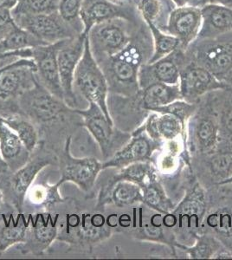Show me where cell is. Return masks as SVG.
I'll return each instance as SVG.
<instances>
[{
	"mask_svg": "<svg viewBox=\"0 0 232 260\" xmlns=\"http://www.w3.org/2000/svg\"><path fill=\"white\" fill-rule=\"evenodd\" d=\"M19 115L32 121L39 129L40 140L54 133H64L78 115L75 109L68 106L64 101L56 98L45 89L37 79L35 84L27 89L19 99Z\"/></svg>",
	"mask_w": 232,
	"mask_h": 260,
	"instance_id": "6da1fadb",
	"label": "cell"
},
{
	"mask_svg": "<svg viewBox=\"0 0 232 260\" xmlns=\"http://www.w3.org/2000/svg\"><path fill=\"white\" fill-rule=\"evenodd\" d=\"M206 212V191L193 175L185 185V194L174 210L163 215L164 225L174 234L176 245H193L201 234Z\"/></svg>",
	"mask_w": 232,
	"mask_h": 260,
	"instance_id": "7a4b0ae2",
	"label": "cell"
},
{
	"mask_svg": "<svg viewBox=\"0 0 232 260\" xmlns=\"http://www.w3.org/2000/svg\"><path fill=\"white\" fill-rule=\"evenodd\" d=\"M57 240L69 245V251L91 253L94 247L110 239L115 231L101 212H71L58 220Z\"/></svg>",
	"mask_w": 232,
	"mask_h": 260,
	"instance_id": "3957f363",
	"label": "cell"
},
{
	"mask_svg": "<svg viewBox=\"0 0 232 260\" xmlns=\"http://www.w3.org/2000/svg\"><path fill=\"white\" fill-rule=\"evenodd\" d=\"M57 166V154L43 140L33 151L25 165L17 171L0 173V188L3 202L17 213H23L26 193L36 178L49 166Z\"/></svg>",
	"mask_w": 232,
	"mask_h": 260,
	"instance_id": "277c9868",
	"label": "cell"
},
{
	"mask_svg": "<svg viewBox=\"0 0 232 260\" xmlns=\"http://www.w3.org/2000/svg\"><path fill=\"white\" fill-rule=\"evenodd\" d=\"M147 54V50L131 40L120 52L96 60L106 77L109 93L132 96L140 91L139 70L150 59Z\"/></svg>",
	"mask_w": 232,
	"mask_h": 260,
	"instance_id": "5b68a950",
	"label": "cell"
},
{
	"mask_svg": "<svg viewBox=\"0 0 232 260\" xmlns=\"http://www.w3.org/2000/svg\"><path fill=\"white\" fill-rule=\"evenodd\" d=\"M206 191V212L201 234H211L232 251V182L217 184Z\"/></svg>",
	"mask_w": 232,
	"mask_h": 260,
	"instance_id": "8992f818",
	"label": "cell"
},
{
	"mask_svg": "<svg viewBox=\"0 0 232 260\" xmlns=\"http://www.w3.org/2000/svg\"><path fill=\"white\" fill-rule=\"evenodd\" d=\"M219 139L217 111L208 94L204 95L186 123L185 148L191 158L211 153Z\"/></svg>",
	"mask_w": 232,
	"mask_h": 260,
	"instance_id": "52a82bcc",
	"label": "cell"
},
{
	"mask_svg": "<svg viewBox=\"0 0 232 260\" xmlns=\"http://www.w3.org/2000/svg\"><path fill=\"white\" fill-rule=\"evenodd\" d=\"M35 62L20 58L0 66V116L19 115L21 95L35 84Z\"/></svg>",
	"mask_w": 232,
	"mask_h": 260,
	"instance_id": "ba28073f",
	"label": "cell"
},
{
	"mask_svg": "<svg viewBox=\"0 0 232 260\" xmlns=\"http://www.w3.org/2000/svg\"><path fill=\"white\" fill-rule=\"evenodd\" d=\"M72 136L69 135L62 149L57 151V166L61 177L57 183L62 186L67 182L75 184L87 198L94 197V188L100 173L103 171V161L95 157L77 158L71 154Z\"/></svg>",
	"mask_w": 232,
	"mask_h": 260,
	"instance_id": "9c48e42d",
	"label": "cell"
},
{
	"mask_svg": "<svg viewBox=\"0 0 232 260\" xmlns=\"http://www.w3.org/2000/svg\"><path fill=\"white\" fill-rule=\"evenodd\" d=\"M77 89L82 98L100 107L107 119L113 123L107 99L109 95V86L106 77L92 53L89 40L86 36L84 51L77 65L74 77V89ZM114 124V123H113Z\"/></svg>",
	"mask_w": 232,
	"mask_h": 260,
	"instance_id": "30bf717a",
	"label": "cell"
},
{
	"mask_svg": "<svg viewBox=\"0 0 232 260\" xmlns=\"http://www.w3.org/2000/svg\"><path fill=\"white\" fill-rule=\"evenodd\" d=\"M82 117V124L100 148L103 161L109 160L131 138V134L118 129L107 119L100 107L88 103L85 110L75 109Z\"/></svg>",
	"mask_w": 232,
	"mask_h": 260,
	"instance_id": "8fae6325",
	"label": "cell"
},
{
	"mask_svg": "<svg viewBox=\"0 0 232 260\" xmlns=\"http://www.w3.org/2000/svg\"><path fill=\"white\" fill-rule=\"evenodd\" d=\"M191 167L205 189L228 180L232 176V141H218L211 153L191 158Z\"/></svg>",
	"mask_w": 232,
	"mask_h": 260,
	"instance_id": "7c38bea8",
	"label": "cell"
},
{
	"mask_svg": "<svg viewBox=\"0 0 232 260\" xmlns=\"http://www.w3.org/2000/svg\"><path fill=\"white\" fill-rule=\"evenodd\" d=\"M189 60L202 66L221 78L232 70V38L197 40L192 49L185 51Z\"/></svg>",
	"mask_w": 232,
	"mask_h": 260,
	"instance_id": "4fadbf2b",
	"label": "cell"
},
{
	"mask_svg": "<svg viewBox=\"0 0 232 260\" xmlns=\"http://www.w3.org/2000/svg\"><path fill=\"white\" fill-rule=\"evenodd\" d=\"M163 215V213L151 209L143 203H140L138 207H135L129 228L124 234L141 242L145 241L168 245L177 253L176 241L174 234L164 226Z\"/></svg>",
	"mask_w": 232,
	"mask_h": 260,
	"instance_id": "5bb4252c",
	"label": "cell"
},
{
	"mask_svg": "<svg viewBox=\"0 0 232 260\" xmlns=\"http://www.w3.org/2000/svg\"><path fill=\"white\" fill-rule=\"evenodd\" d=\"M12 17L18 26L31 33L44 45L81 35L62 18L58 11L43 14H12Z\"/></svg>",
	"mask_w": 232,
	"mask_h": 260,
	"instance_id": "9a60e30c",
	"label": "cell"
},
{
	"mask_svg": "<svg viewBox=\"0 0 232 260\" xmlns=\"http://www.w3.org/2000/svg\"><path fill=\"white\" fill-rule=\"evenodd\" d=\"M164 144V141L151 138L142 127H139L131 134L129 141L120 150L109 160L103 161V170L123 169L136 162L151 161L154 164L156 154L161 150Z\"/></svg>",
	"mask_w": 232,
	"mask_h": 260,
	"instance_id": "2e32d148",
	"label": "cell"
},
{
	"mask_svg": "<svg viewBox=\"0 0 232 260\" xmlns=\"http://www.w3.org/2000/svg\"><path fill=\"white\" fill-rule=\"evenodd\" d=\"M227 88L212 72L189 60L187 56L179 67V89L183 100L190 104H197L210 92Z\"/></svg>",
	"mask_w": 232,
	"mask_h": 260,
	"instance_id": "e0dca14e",
	"label": "cell"
},
{
	"mask_svg": "<svg viewBox=\"0 0 232 260\" xmlns=\"http://www.w3.org/2000/svg\"><path fill=\"white\" fill-rule=\"evenodd\" d=\"M123 19H113L95 24L88 33L95 60L111 56L123 50L131 41Z\"/></svg>",
	"mask_w": 232,
	"mask_h": 260,
	"instance_id": "ac0fdd59",
	"label": "cell"
},
{
	"mask_svg": "<svg viewBox=\"0 0 232 260\" xmlns=\"http://www.w3.org/2000/svg\"><path fill=\"white\" fill-rule=\"evenodd\" d=\"M59 214H52L50 212H42L30 216L29 228L23 242L18 248L23 255L41 256L46 254L50 245L58 236Z\"/></svg>",
	"mask_w": 232,
	"mask_h": 260,
	"instance_id": "d6986e66",
	"label": "cell"
},
{
	"mask_svg": "<svg viewBox=\"0 0 232 260\" xmlns=\"http://www.w3.org/2000/svg\"><path fill=\"white\" fill-rule=\"evenodd\" d=\"M86 36H77L66 39L57 52L59 76L62 83L64 102L68 106L77 109V98L74 89V77L77 65L84 51Z\"/></svg>",
	"mask_w": 232,
	"mask_h": 260,
	"instance_id": "ffe728a7",
	"label": "cell"
},
{
	"mask_svg": "<svg viewBox=\"0 0 232 260\" xmlns=\"http://www.w3.org/2000/svg\"><path fill=\"white\" fill-rule=\"evenodd\" d=\"M107 104L114 126L126 133L141 127L151 113L142 106L139 92L132 96L109 93Z\"/></svg>",
	"mask_w": 232,
	"mask_h": 260,
	"instance_id": "44dd1931",
	"label": "cell"
},
{
	"mask_svg": "<svg viewBox=\"0 0 232 260\" xmlns=\"http://www.w3.org/2000/svg\"><path fill=\"white\" fill-rule=\"evenodd\" d=\"M63 42L32 48L31 59L35 62L36 77L39 83L56 98L64 101L57 64V52Z\"/></svg>",
	"mask_w": 232,
	"mask_h": 260,
	"instance_id": "7402d4cb",
	"label": "cell"
},
{
	"mask_svg": "<svg viewBox=\"0 0 232 260\" xmlns=\"http://www.w3.org/2000/svg\"><path fill=\"white\" fill-rule=\"evenodd\" d=\"M81 20L82 35L87 36L95 24L113 19L136 20V12L128 4H116L110 0H82Z\"/></svg>",
	"mask_w": 232,
	"mask_h": 260,
	"instance_id": "603a6c76",
	"label": "cell"
},
{
	"mask_svg": "<svg viewBox=\"0 0 232 260\" xmlns=\"http://www.w3.org/2000/svg\"><path fill=\"white\" fill-rule=\"evenodd\" d=\"M202 24L201 10L197 6L177 7L168 17L164 30L180 42V48L185 50L197 39Z\"/></svg>",
	"mask_w": 232,
	"mask_h": 260,
	"instance_id": "cb8c5ba5",
	"label": "cell"
},
{
	"mask_svg": "<svg viewBox=\"0 0 232 260\" xmlns=\"http://www.w3.org/2000/svg\"><path fill=\"white\" fill-rule=\"evenodd\" d=\"M143 202L141 187L126 180H108L102 185L97 194L95 211L103 212L109 205L118 208H127Z\"/></svg>",
	"mask_w": 232,
	"mask_h": 260,
	"instance_id": "d4e9b609",
	"label": "cell"
},
{
	"mask_svg": "<svg viewBox=\"0 0 232 260\" xmlns=\"http://www.w3.org/2000/svg\"><path fill=\"white\" fill-rule=\"evenodd\" d=\"M181 49L169 56H164L152 63L141 65L139 70L140 89H145L153 83H162L175 85L179 83V57Z\"/></svg>",
	"mask_w": 232,
	"mask_h": 260,
	"instance_id": "484cf974",
	"label": "cell"
},
{
	"mask_svg": "<svg viewBox=\"0 0 232 260\" xmlns=\"http://www.w3.org/2000/svg\"><path fill=\"white\" fill-rule=\"evenodd\" d=\"M200 10L202 24L196 40L216 39L232 32V8L207 4Z\"/></svg>",
	"mask_w": 232,
	"mask_h": 260,
	"instance_id": "4316f807",
	"label": "cell"
},
{
	"mask_svg": "<svg viewBox=\"0 0 232 260\" xmlns=\"http://www.w3.org/2000/svg\"><path fill=\"white\" fill-rule=\"evenodd\" d=\"M141 127L153 139L168 142L182 138L185 146L186 129L180 120L171 114L151 112Z\"/></svg>",
	"mask_w": 232,
	"mask_h": 260,
	"instance_id": "83f0119b",
	"label": "cell"
},
{
	"mask_svg": "<svg viewBox=\"0 0 232 260\" xmlns=\"http://www.w3.org/2000/svg\"><path fill=\"white\" fill-rule=\"evenodd\" d=\"M0 154L10 171H17L26 164L31 153L24 147L18 135L0 116Z\"/></svg>",
	"mask_w": 232,
	"mask_h": 260,
	"instance_id": "f1b7e54d",
	"label": "cell"
},
{
	"mask_svg": "<svg viewBox=\"0 0 232 260\" xmlns=\"http://www.w3.org/2000/svg\"><path fill=\"white\" fill-rule=\"evenodd\" d=\"M29 220L30 216L26 219L23 213H18L16 218L12 214L8 217L0 214V256L13 245L24 241Z\"/></svg>",
	"mask_w": 232,
	"mask_h": 260,
	"instance_id": "f546056e",
	"label": "cell"
},
{
	"mask_svg": "<svg viewBox=\"0 0 232 260\" xmlns=\"http://www.w3.org/2000/svg\"><path fill=\"white\" fill-rule=\"evenodd\" d=\"M141 104L145 110L152 111L153 109L164 106L178 100H183L179 84L170 85L167 83H155L140 89Z\"/></svg>",
	"mask_w": 232,
	"mask_h": 260,
	"instance_id": "4dcf8cb0",
	"label": "cell"
},
{
	"mask_svg": "<svg viewBox=\"0 0 232 260\" xmlns=\"http://www.w3.org/2000/svg\"><path fill=\"white\" fill-rule=\"evenodd\" d=\"M209 95L218 114V141H232V89H217Z\"/></svg>",
	"mask_w": 232,
	"mask_h": 260,
	"instance_id": "1f68e13d",
	"label": "cell"
},
{
	"mask_svg": "<svg viewBox=\"0 0 232 260\" xmlns=\"http://www.w3.org/2000/svg\"><path fill=\"white\" fill-rule=\"evenodd\" d=\"M179 258L191 259H214L216 255L227 249L222 243L211 234H201L191 246L176 245Z\"/></svg>",
	"mask_w": 232,
	"mask_h": 260,
	"instance_id": "d6a6232c",
	"label": "cell"
},
{
	"mask_svg": "<svg viewBox=\"0 0 232 260\" xmlns=\"http://www.w3.org/2000/svg\"><path fill=\"white\" fill-rule=\"evenodd\" d=\"M61 186L57 182L37 183L29 187L25 201H29L35 207H40L43 212H50L51 208L63 204L70 198H63L60 193Z\"/></svg>",
	"mask_w": 232,
	"mask_h": 260,
	"instance_id": "836d02e7",
	"label": "cell"
},
{
	"mask_svg": "<svg viewBox=\"0 0 232 260\" xmlns=\"http://www.w3.org/2000/svg\"><path fill=\"white\" fill-rule=\"evenodd\" d=\"M116 170V173L109 178V180L112 181L126 180L138 185L141 188L151 180L159 177L158 169L151 161L132 163L123 169Z\"/></svg>",
	"mask_w": 232,
	"mask_h": 260,
	"instance_id": "e575fe53",
	"label": "cell"
},
{
	"mask_svg": "<svg viewBox=\"0 0 232 260\" xmlns=\"http://www.w3.org/2000/svg\"><path fill=\"white\" fill-rule=\"evenodd\" d=\"M143 193V204L159 213H170L176 204L168 196V192L162 185L159 177L151 180L141 187Z\"/></svg>",
	"mask_w": 232,
	"mask_h": 260,
	"instance_id": "d590c367",
	"label": "cell"
},
{
	"mask_svg": "<svg viewBox=\"0 0 232 260\" xmlns=\"http://www.w3.org/2000/svg\"><path fill=\"white\" fill-rule=\"evenodd\" d=\"M4 121L18 135L24 147L32 153L40 142L39 129L32 121L22 115L2 117Z\"/></svg>",
	"mask_w": 232,
	"mask_h": 260,
	"instance_id": "8d00e7d4",
	"label": "cell"
},
{
	"mask_svg": "<svg viewBox=\"0 0 232 260\" xmlns=\"http://www.w3.org/2000/svg\"><path fill=\"white\" fill-rule=\"evenodd\" d=\"M153 38V53L147 63H152L169 56L180 48L179 39L165 33L153 22H146Z\"/></svg>",
	"mask_w": 232,
	"mask_h": 260,
	"instance_id": "74e56055",
	"label": "cell"
},
{
	"mask_svg": "<svg viewBox=\"0 0 232 260\" xmlns=\"http://www.w3.org/2000/svg\"><path fill=\"white\" fill-rule=\"evenodd\" d=\"M39 45H44V44L31 33L16 24L12 30L0 40V52L32 49Z\"/></svg>",
	"mask_w": 232,
	"mask_h": 260,
	"instance_id": "f35d334b",
	"label": "cell"
},
{
	"mask_svg": "<svg viewBox=\"0 0 232 260\" xmlns=\"http://www.w3.org/2000/svg\"><path fill=\"white\" fill-rule=\"evenodd\" d=\"M60 0H18L12 14H43L57 12Z\"/></svg>",
	"mask_w": 232,
	"mask_h": 260,
	"instance_id": "ab89813d",
	"label": "cell"
},
{
	"mask_svg": "<svg viewBox=\"0 0 232 260\" xmlns=\"http://www.w3.org/2000/svg\"><path fill=\"white\" fill-rule=\"evenodd\" d=\"M82 4V0H60L58 6L59 14L78 34L83 33V24L80 16Z\"/></svg>",
	"mask_w": 232,
	"mask_h": 260,
	"instance_id": "60d3db41",
	"label": "cell"
},
{
	"mask_svg": "<svg viewBox=\"0 0 232 260\" xmlns=\"http://www.w3.org/2000/svg\"><path fill=\"white\" fill-rule=\"evenodd\" d=\"M197 107V104H190L188 102H185V100H178L173 102L168 105L153 109L151 112L165 113V114L174 115V116H176L177 118L180 120V121L182 122L183 126L186 129V123H187L189 118L195 112Z\"/></svg>",
	"mask_w": 232,
	"mask_h": 260,
	"instance_id": "b9f144b4",
	"label": "cell"
},
{
	"mask_svg": "<svg viewBox=\"0 0 232 260\" xmlns=\"http://www.w3.org/2000/svg\"><path fill=\"white\" fill-rule=\"evenodd\" d=\"M132 2L136 5L145 22H153L155 24L161 12L159 0H132Z\"/></svg>",
	"mask_w": 232,
	"mask_h": 260,
	"instance_id": "7bdbcfd3",
	"label": "cell"
},
{
	"mask_svg": "<svg viewBox=\"0 0 232 260\" xmlns=\"http://www.w3.org/2000/svg\"><path fill=\"white\" fill-rule=\"evenodd\" d=\"M14 18L12 17V10H0V40L14 27Z\"/></svg>",
	"mask_w": 232,
	"mask_h": 260,
	"instance_id": "ee69618b",
	"label": "cell"
},
{
	"mask_svg": "<svg viewBox=\"0 0 232 260\" xmlns=\"http://www.w3.org/2000/svg\"><path fill=\"white\" fill-rule=\"evenodd\" d=\"M32 51L31 49L25 50H16V51H9V52H0V62L3 60H8L10 58H31Z\"/></svg>",
	"mask_w": 232,
	"mask_h": 260,
	"instance_id": "f6af8a7d",
	"label": "cell"
},
{
	"mask_svg": "<svg viewBox=\"0 0 232 260\" xmlns=\"http://www.w3.org/2000/svg\"><path fill=\"white\" fill-rule=\"evenodd\" d=\"M207 4H216V5H221V6L232 8V0H200V2L197 4V7H201Z\"/></svg>",
	"mask_w": 232,
	"mask_h": 260,
	"instance_id": "bcb514c9",
	"label": "cell"
},
{
	"mask_svg": "<svg viewBox=\"0 0 232 260\" xmlns=\"http://www.w3.org/2000/svg\"><path fill=\"white\" fill-rule=\"evenodd\" d=\"M171 1L175 4L177 7L186 6H197V4L200 2V0H171Z\"/></svg>",
	"mask_w": 232,
	"mask_h": 260,
	"instance_id": "7dc6e473",
	"label": "cell"
},
{
	"mask_svg": "<svg viewBox=\"0 0 232 260\" xmlns=\"http://www.w3.org/2000/svg\"><path fill=\"white\" fill-rule=\"evenodd\" d=\"M18 3V0H0V10H12Z\"/></svg>",
	"mask_w": 232,
	"mask_h": 260,
	"instance_id": "c3c4849f",
	"label": "cell"
},
{
	"mask_svg": "<svg viewBox=\"0 0 232 260\" xmlns=\"http://www.w3.org/2000/svg\"><path fill=\"white\" fill-rule=\"evenodd\" d=\"M221 82H223V83H225L228 88L232 89V70L229 71L226 75H224L222 78L220 79Z\"/></svg>",
	"mask_w": 232,
	"mask_h": 260,
	"instance_id": "681fc988",
	"label": "cell"
},
{
	"mask_svg": "<svg viewBox=\"0 0 232 260\" xmlns=\"http://www.w3.org/2000/svg\"><path fill=\"white\" fill-rule=\"evenodd\" d=\"M8 167L6 165V163L5 162V160H3V158L1 156V154H0V173H2V172L6 171V170H8Z\"/></svg>",
	"mask_w": 232,
	"mask_h": 260,
	"instance_id": "f907efd6",
	"label": "cell"
},
{
	"mask_svg": "<svg viewBox=\"0 0 232 260\" xmlns=\"http://www.w3.org/2000/svg\"><path fill=\"white\" fill-rule=\"evenodd\" d=\"M112 2L116 4H121V5H124V4H128L129 2H132V0H110Z\"/></svg>",
	"mask_w": 232,
	"mask_h": 260,
	"instance_id": "816d5d0a",
	"label": "cell"
},
{
	"mask_svg": "<svg viewBox=\"0 0 232 260\" xmlns=\"http://www.w3.org/2000/svg\"><path fill=\"white\" fill-rule=\"evenodd\" d=\"M2 203H3V193H2V191L0 188V207L2 206Z\"/></svg>",
	"mask_w": 232,
	"mask_h": 260,
	"instance_id": "f5cc1de1",
	"label": "cell"
},
{
	"mask_svg": "<svg viewBox=\"0 0 232 260\" xmlns=\"http://www.w3.org/2000/svg\"><path fill=\"white\" fill-rule=\"evenodd\" d=\"M224 182H232V176L230 178H229L228 180H224V181H223V182H221V183H224ZM220 184V183H219Z\"/></svg>",
	"mask_w": 232,
	"mask_h": 260,
	"instance_id": "db71d44e",
	"label": "cell"
}]
</instances>
